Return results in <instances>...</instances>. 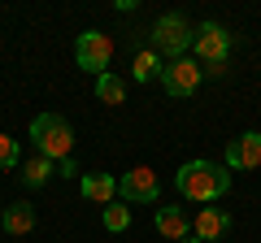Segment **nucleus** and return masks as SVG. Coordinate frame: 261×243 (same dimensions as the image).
I'll list each match as a JSON object with an SVG mask.
<instances>
[{"mask_svg":"<svg viewBox=\"0 0 261 243\" xmlns=\"http://www.w3.org/2000/svg\"><path fill=\"white\" fill-rule=\"evenodd\" d=\"M174 187L192 204H209V200H222L231 191V169L218 161H187V165H178Z\"/></svg>","mask_w":261,"mask_h":243,"instance_id":"obj_1","label":"nucleus"},{"mask_svg":"<svg viewBox=\"0 0 261 243\" xmlns=\"http://www.w3.org/2000/svg\"><path fill=\"white\" fill-rule=\"evenodd\" d=\"M31 143H35L39 157H48L57 165V161H65L70 148H74V126H70L61 113H39V117L31 122Z\"/></svg>","mask_w":261,"mask_h":243,"instance_id":"obj_2","label":"nucleus"},{"mask_svg":"<svg viewBox=\"0 0 261 243\" xmlns=\"http://www.w3.org/2000/svg\"><path fill=\"white\" fill-rule=\"evenodd\" d=\"M192 22L183 18V13H161L157 22H152V52L161 56V61H178V56H187V48H192Z\"/></svg>","mask_w":261,"mask_h":243,"instance_id":"obj_3","label":"nucleus"},{"mask_svg":"<svg viewBox=\"0 0 261 243\" xmlns=\"http://www.w3.org/2000/svg\"><path fill=\"white\" fill-rule=\"evenodd\" d=\"M109 56H113V39L105 35V31H83V35L74 39V61L79 70H87V74H109Z\"/></svg>","mask_w":261,"mask_h":243,"instance_id":"obj_4","label":"nucleus"},{"mask_svg":"<svg viewBox=\"0 0 261 243\" xmlns=\"http://www.w3.org/2000/svg\"><path fill=\"white\" fill-rule=\"evenodd\" d=\"M200 78H205L200 61H192V56H178V61H166V70H161L157 83L166 87V96H178V100H187V96L200 92Z\"/></svg>","mask_w":261,"mask_h":243,"instance_id":"obj_5","label":"nucleus"},{"mask_svg":"<svg viewBox=\"0 0 261 243\" xmlns=\"http://www.w3.org/2000/svg\"><path fill=\"white\" fill-rule=\"evenodd\" d=\"M231 31L222 26V22H200V26L192 31V48L200 61H209V66H222L226 56H231Z\"/></svg>","mask_w":261,"mask_h":243,"instance_id":"obj_6","label":"nucleus"},{"mask_svg":"<svg viewBox=\"0 0 261 243\" xmlns=\"http://www.w3.org/2000/svg\"><path fill=\"white\" fill-rule=\"evenodd\" d=\"M118 196H122V204H157L161 183H157V174L148 165H135L130 174L118 178Z\"/></svg>","mask_w":261,"mask_h":243,"instance_id":"obj_7","label":"nucleus"},{"mask_svg":"<svg viewBox=\"0 0 261 243\" xmlns=\"http://www.w3.org/2000/svg\"><path fill=\"white\" fill-rule=\"evenodd\" d=\"M231 174H248V169L261 165V131H244L240 139L226 143V161H222Z\"/></svg>","mask_w":261,"mask_h":243,"instance_id":"obj_8","label":"nucleus"},{"mask_svg":"<svg viewBox=\"0 0 261 243\" xmlns=\"http://www.w3.org/2000/svg\"><path fill=\"white\" fill-rule=\"evenodd\" d=\"M226 230H231V213H226V208H200V213H196V222H192V234H196L200 243L222 239Z\"/></svg>","mask_w":261,"mask_h":243,"instance_id":"obj_9","label":"nucleus"},{"mask_svg":"<svg viewBox=\"0 0 261 243\" xmlns=\"http://www.w3.org/2000/svg\"><path fill=\"white\" fill-rule=\"evenodd\" d=\"M152 222H157V230L166 234L170 243H183L187 234H192V222H187V213H183V208H174V204L157 208V217H152Z\"/></svg>","mask_w":261,"mask_h":243,"instance_id":"obj_10","label":"nucleus"},{"mask_svg":"<svg viewBox=\"0 0 261 243\" xmlns=\"http://www.w3.org/2000/svg\"><path fill=\"white\" fill-rule=\"evenodd\" d=\"M83 200H92V204H113V196H118V178L113 174H83Z\"/></svg>","mask_w":261,"mask_h":243,"instance_id":"obj_11","label":"nucleus"},{"mask_svg":"<svg viewBox=\"0 0 261 243\" xmlns=\"http://www.w3.org/2000/svg\"><path fill=\"white\" fill-rule=\"evenodd\" d=\"M0 230H9V234H31V230H35V208H31L27 200L9 204V208H5V217H0Z\"/></svg>","mask_w":261,"mask_h":243,"instance_id":"obj_12","label":"nucleus"},{"mask_svg":"<svg viewBox=\"0 0 261 243\" xmlns=\"http://www.w3.org/2000/svg\"><path fill=\"white\" fill-rule=\"evenodd\" d=\"M18 169H22L18 178H22V183H27L31 191H35V187H44L48 178L57 174V165H53V161H48V157H39V152H35V157H27V161H22V165H18Z\"/></svg>","mask_w":261,"mask_h":243,"instance_id":"obj_13","label":"nucleus"},{"mask_svg":"<svg viewBox=\"0 0 261 243\" xmlns=\"http://www.w3.org/2000/svg\"><path fill=\"white\" fill-rule=\"evenodd\" d=\"M161 70H166V61H161L152 48H140L135 61H130V78H135V83H152V78H161Z\"/></svg>","mask_w":261,"mask_h":243,"instance_id":"obj_14","label":"nucleus"},{"mask_svg":"<svg viewBox=\"0 0 261 243\" xmlns=\"http://www.w3.org/2000/svg\"><path fill=\"white\" fill-rule=\"evenodd\" d=\"M96 96H100V104H122L126 100V83L118 74H100L96 78Z\"/></svg>","mask_w":261,"mask_h":243,"instance_id":"obj_15","label":"nucleus"},{"mask_svg":"<svg viewBox=\"0 0 261 243\" xmlns=\"http://www.w3.org/2000/svg\"><path fill=\"white\" fill-rule=\"evenodd\" d=\"M126 226H130V204H122V200L105 204V230H109V234H122Z\"/></svg>","mask_w":261,"mask_h":243,"instance_id":"obj_16","label":"nucleus"},{"mask_svg":"<svg viewBox=\"0 0 261 243\" xmlns=\"http://www.w3.org/2000/svg\"><path fill=\"white\" fill-rule=\"evenodd\" d=\"M22 157H18V139L0 131V169H18Z\"/></svg>","mask_w":261,"mask_h":243,"instance_id":"obj_17","label":"nucleus"},{"mask_svg":"<svg viewBox=\"0 0 261 243\" xmlns=\"http://www.w3.org/2000/svg\"><path fill=\"white\" fill-rule=\"evenodd\" d=\"M57 174H61V178H74V174H79L74 157H65V161H57Z\"/></svg>","mask_w":261,"mask_h":243,"instance_id":"obj_18","label":"nucleus"},{"mask_svg":"<svg viewBox=\"0 0 261 243\" xmlns=\"http://www.w3.org/2000/svg\"><path fill=\"white\" fill-rule=\"evenodd\" d=\"M183 243H200V239H196V234H187V239H183Z\"/></svg>","mask_w":261,"mask_h":243,"instance_id":"obj_19","label":"nucleus"}]
</instances>
